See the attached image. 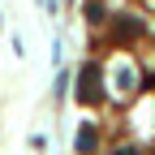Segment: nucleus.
Returning a JSON list of instances; mask_svg holds the SVG:
<instances>
[{"label": "nucleus", "mask_w": 155, "mask_h": 155, "mask_svg": "<svg viewBox=\"0 0 155 155\" xmlns=\"http://www.w3.org/2000/svg\"><path fill=\"white\" fill-rule=\"evenodd\" d=\"M78 99L82 104H99L104 91H99V65H86L82 73H78Z\"/></svg>", "instance_id": "f257e3e1"}, {"label": "nucleus", "mask_w": 155, "mask_h": 155, "mask_svg": "<svg viewBox=\"0 0 155 155\" xmlns=\"http://www.w3.org/2000/svg\"><path fill=\"white\" fill-rule=\"evenodd\" d=\"M95 134H99L95 125H82V129H78V142H73V147L82 151V155H86V151H95Z\"/></svg>", "instance_id": "f03ea898"}, {"label": "nucleus", "mask_w": 155, "mask_h": 155, "mask_svg": "<svg viewBox=\"0 0 155 155\" xmlns=\"http://www.w3.org/2000/svg\"><path fill=\"white\" fill-rule=\"evenodd\" d=\"M116 155H142V151H138V147H129V142H125V147H116Z\"/></svg>", "instance_id": "7ed1b4c3"}]
</instances>
